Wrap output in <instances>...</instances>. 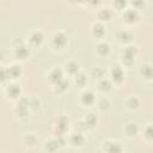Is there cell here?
Instances as JSON below:
<instances>
[{"instance_id": "19", "label": "cell", "mask_w": 153, "mask_h": 153, "mask_svg": "<svg viewBox=\"0 0 153 153\" xmlns=\"http://www.w3.org/2000/svg\"><path fill=\"white\" fill-rule=\"evenodd\" d=\"M96 121H97L96 116H94L93 114H90V115H88V116L85 118V124H87V126L92 127L93 124H96Z\"/></svg>"}, {"instance_id": "17", "label": "cell", "mask_w": 153, "mask_h": 153, "mask_svg": "<svg viewBox=\"0 0 153 153\" xmlns=\"http://www.w3.org/2000/svg\"><path fill=\"white\" fill-rule=\"evenodd\" d=\"M98 16H99L102 19H108V18H110L111 12H110V10H109V8H102V10L99 11Z\"/></svg>"}, {"instance_id": "6", "label": "cell", "mask_w": 153, "mask_h": 153, "mask_svg": "<svg viewBox=\"0 0 153 153\" xmlns=\"http://www.w3.org/2000/svg\"><path fill=\"white\" fill-rule=\"evenodd\" d=\"M81 100L85 104H92L94 102V96H93V93L91 91H86V92H84L81 94Z\"/></svg>"}, {"instance_id": "26", "label": "cell", "mask_w": 153, "mask_h": 153, "mask_svg": "<svg viewBox=\"0 0 153 153\" xmlns=\"http://www.w3.org/2000/svg\"><path fill=\"white\" fill-rule=\"evenodd\" d=\"M128 104H129L131 108H133V106L135 108V106H137V104H139V100H137L136 98H130V99H129V102H128Z\"/></svg>"}, {"instance_id": "14", "label": "cell", "mask_w": 153, "mask_h": 153, "mask_svg": "<svg viewBox=\"0 0 153 153\" xmlns=\"http://www.w3.org/2000/svg\"><path fill=\"white\" fill-rule=\"evenodd\" d=\"M103 32H104V26H103L100 23L93 24V33H94V35L100 36V35H103Z\"/></svg>"}, {"instance_id": "20", "label": "cell", "mask_w": 153, "mask_h": 153, "mask_svg": "<svg viewBox=\"0 0 153 153\" xmlns=\"http://www.w3.org/2000/svg\"><path fill=\"white\" fill-rule=\"evenodd\" d=\"M126 130H127V133H128L129 135H134V134L137 131V127H136L134 123H128Z\"/></svg>"}, {"instance_id": "15", "label": "cell", "mask_w": 153, "mask_h": 153, "mask_svg": "<svg viewBox=\"0 0 153 153\" xmlns=\"http://www.w3.org/2000/svg\"><path fill=\"white\" fill-rule=\"evenodd\" d=\"M66 69L69 72V73H75L78 71V63L74 62V61H71L66 65Z\"/></svg>"}, {"instance_id": "10", "label": "cell", "mask_w": 153, "mask_h": 153, "mask_svg": "<svg viewBox=\"0 0 153 153\" xmlns=\"http://www.w3.org/2000/svg\"><path fill=\"white\" fill-rule=\"evenodd\" d=\"M7 93L11 97H18L20 93V87L18 85H10V87L7 88Z\"/></svg>"}, {"instance_id": "2", "label": "cell", "mask_w": 153, "mask_h": 153, "mask_svg": "<svg viewBox=\"0 0 153 153\" xmlns=\"http://www.w3.org/2000/svg\"><path fill=\"white\" fill-rule=\"evenodd\" d=\"M104 148L106 149L108 153H121L122 152V146L120 142H106Z\"/></svg>"}, {"instance_id": "7", "label": "cell", "mask_w": 153, "mask_h": 153, "mask_svg": "<svg viewBox=\"0 0 153 153\" xmlns=\"http://www.w3.org/2000/svg\"><path fill=\"white\" fill-rule=\"evenodd\" d=\"M111 74H112V78H114L115 81H122V79H123V71L118 66H116L111 71Z\"/></svg>"}, {"instance_id": "9", "label": "cell", "mask_w": 153, "mask_h": 153, "mask_svg": "<svg viewBox=\"0 0 153 153\" xmlns=\"http://www.w3.org/2000/svg\"><path fill=\"white\" fill-rule=\"evenodd\" d=\"M42 39H43V35H42L41 31H35V32L31 35V37H30V41H31L33 44H39V43L42 42Z\"/></svg>"}, {"instance_id": "5", "label": "cell", "mask_w": 153, "mask_h": 153, "mask_svg": "<svg viewBox=\"0 0 153 153\" xmlns=\"http://www.w3.org/2000/svg\"><path fill=\"white\" fill-rule=\"evenodd\" d=\"M29 54V49L25 45H18L16 48V56L18 59H25Z\"/></svg>"}, {"instance_id": "22", "label": "cell", "mask_w": 153, "mask_h": 153, "mask_svg": "<svg viewBox=\"0 0 153 153\" xmlns=\"http://www.w3.org/2000/svg\"><path fill=\"white\" fill-rule=\"evenodd\" d=\"M59 147V141H49L47 142V148H49L50 151H54Z\"/></svg>"}, {"instance_id": "16", "label": "cell", "mask_w": 153, "mask_h": 153, "mask_svg": "<svg viewBox=\"0 0 153 153\" xmlns=\"http://www.w3.org/2000/svg\"><path fill=\"white\" fill-rule=\"evenodd\" d=\"M55 85H56V90L57 91H62V90H65L68 86V81L62 78L61 80H59L57 82H55Z\"/></svg>"}, {"instance_id": "12", "label": "cell", "mask_w": 153, "mask_h": 153, "mask_svg": "<svg viewBox=\"0 0 153 153\" xmlns=\"http://www.w3.org/2000/svg\"><path fill=\"white\" fill-rule=\"evenodd\" d=\"M97 51L102 55L104 54H108L109 53V44L105 43V42H100L98 45H97Z\"/></svg>"}, {"instance_id": "1", "label": "cell", "mask_w": 153, "mask_h": 153, "mask_svg": "<svg viewBox=\"0 0 153 153\" xmlns=\"http://www.w3.org/2000/svg\"><path fill=\"white\" fill-rule=\"evenodd\" d=\"M66 42H67V36L63 32H56L53 37V43H54L55 47L61 48L66 44Z\"/></svg>"}, {"instance_id": "3", "label": "cell", "mask_w": 153, "mask_h": 153, "mask_svg": "<svg viewBox=\"0 0 153 153\" xmlns=\"http://www.w3.org/2000/svg\"><path fill=\"white\" fill-rule=\"evenodd\" d=\"M134 54H135V48H134V47H128V48L124 50V54H123V61L130 63V62L134 60Z\"/></svg>"}, {"instance_id": "4", "label": "cell", "mask_w": 153, "mask_h": 153, "mask_svg": "<svg viewBox=\"0 0 153 153\" xmlns=\"http://www.w3.org/2000/svg\"><path fill=\"white\" fill-rule=\"evenodd\" d=\"M49 79H50L53 82H57L59 80L62 79V71H61L60 68L53 69V71L50 72V74H49Z\"/></svg>"}, {"instance_id": "24", "label": "cell", "mask_w": 153, "mask_h": 153, "mask_svg": "<svg viewBox=\"0 0 153 153\" xmlns=\"http://www.w3.org/2000/svg\"><path fill=\"white\" fill-rule=\"evenodd\" d=\"M75 81H76L79 85H82V84L86 81V78H85L82 74H80V75H76V76H75Z\"/></svg>"}, {"instance_id": "18", "label": "cell", "mask_w": 153, "mask_h": 153, "mask_svg": "<svg viewBox=\"0 0 153 153\" xmlns=\"http://www.w3.org/2000/svg\"><path fill=\"white\" fill-rule=\"evenodd\" d=\"M99 88H100L102 91H109V90L111 88L110 81H109V80H102V81L99 82Z\"/></svg>"}, {"instance_id": "25", "label": "cell", "mask_w": 153, "mask_h": 153, "mask_svg": "<svg viewBox=\"0 0 153 153\" xmlns=\"http://www.w3.org/2000/svg\"><path fill=\"white\" fill-rule=\"evenodd\" d=\"M142 73H143L147 78H151V75H152V73H151V67H149V66H145L143 69H142Z\"/></svg>"}, {"instance_id": "11", "label": "cell", "mask_w": 153, "mask_h": 153, "mask_svg": "<svg viewBox=\"0 0 153 153\" xmlns=\"http://www.w3.org/2000/svg\"><path fill=\"white\" fill-rule=\"evenodd\" d=\"M137 17H139V16H137V12H136L135 10H128V11L124 13V18H126L127 20H129V22L136 20Z\"/></svg>"}, {"instance_id": "13", "label": "cell", "mask_w": 153, "mask_h": 153, "mask_svg": "<svg viewBox=\"0 0 153 153\" xmlns=\"http://www.w3.org/2000/svg\"><path fill=\"white\" fill-rule=\"evenodd\" d=\"M71 141H72L74 145H80V143H82V141H84V136H82L80 133H75V134L72 135Z\"/></svg>"}, {"instance_id": "21", "label": "cell", "mask_w": 153, "mask_h": 153, "mask_svg": "<svg viewBox=\"0 0 153 153\" xmlns=\"http://www.w3.org/2000/svg\"><path fill=\"white\" fill-rule=\"evenodd\" d=\"M118 37H120L121 41H128V39L131 38V33H129L128 31H121L118 33Z\"/></svg>"}, {"instance_id": "8", "label": "cell", "mask_w": 153, "mask_h": 153, "mask_svg": "<svg viewBox=\"0 0 153 153\" xmlns=\"http://www.w3.org/2000/svg\"><path fill=\"white\" fill-rule=\"evenodd\" d=\"M7 71V75H8V78L10 76H12V78H17L19 74H20V67L19 66H16V65H13V66H11L8 69H6Z\"/></svg>"}, {"instance_id": "27", "label": "cell", "mask_w": 153, "mask_h": 153, "mask_svg": "<svg viewBox=\"0 0 153 153\" xmlns=\"http://www.w3.org/2000/svg\"><path fill=\"white\" fill-rule=\"evenodd\" d=\"M146 135H147L148 137H151V136H152V134H151V127H148V128H147V134H146Z\"/></svg>"}, {"instance_id": "23", "label": "cell", "mask_w": 153, "mask_h": 153, "mask_svg": "<svg viewBox=\"0 0 153 153\" xmlns=\"http://www.w3.org/2000/svg\"><path fill=\"white\" fill-rule=\"evenodd\" d=\"M7 78H8V75H7V71H6L5 68H0V81L6 80Z\"/></svg>"}]
</instances>
